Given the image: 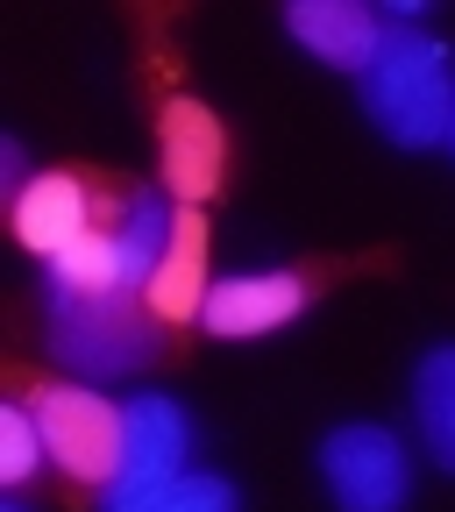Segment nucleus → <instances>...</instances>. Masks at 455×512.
<instances>
[{"label":"nucleus","instance_id":"f257e3e1","mask_svg":"<svg viewBox=\"0 0 455 512\" xmlns=\"http://www.w3.org/2000/svg\"><path fill=\"white\" fill-rule=\"evenodd\" d=\"M356 86H363V114L377 121L384 143H399V150L448 143V128H455V50L441 36L392 29Z\"/></svg>","mask_w":455,"mask_h":512},{"label":"nucleus","instance_id":"f03ea898","mask_svg":"<svg viewBox=\"0 0 455 512\" xmlns=\"http://www.w3.org/2000/svg\"><path fill=\"white\" fill-rule=\"evenodd\" d=\"M43 320H50V349L57 363H72L79 377H128L164 349V328L150 320L143 292H72V285H43Z\"/></svg>","mask_w":455,"mask_h":512},{"label":"nucleus","instance_id":"7ed1b4c3","mask_svg":"<svg viewBox=\"0 0 455 512\" xmlns=\"http://www.w3.org/2000/svg\"><path fill=\"white\" fill-rule=\"evenodd\" d=\"M8 384L29 399L50 463H57V477L72 491H93V484L107 491L121 477V406L114 399H100L79 377H36L22 363H8Z\"/></svg>","mask_w":455,"mask_h":512},{"label":"nucleus","instance_id":"20e7f679","mask_svg":"<svg viewBox=\"0 0 455 512\" xmlns=\"http://www.w3.org/2000/svg\"><path fill=\"white\" fill-rule=\"evenodd\" d=\"M384 256H363V264H285V271H235V278H214L207 292V313L200 328L221 335V342H249V335H278L285 320H299L320 285H335L349 271H370Z\"/></svg>","mask_w":455,"mask_h":512},{"label":"nucleus","instance_id":"39448f33","mask_svg":"<svg viewBox=\"0 0 455 512\" xmlns=\"http://www.w3.org/2000/svg\"><path fill=\"white\" fill-rule=\"evenodd\" d=\"M320 484H328L335 512H406L413 448L377 420H349L320 441Z\"/></svg>","mask_w":455,"mask_h":512},{"label":"nucleus","instance_id":"423d86ee","mask_svg":"<svg viewBox=\"0 0 455 512\" xmlns=\"http://www.w3.org/2000/svg\"><path fill=\"white\" fill-rule=\"evenodd\" d=\"M121 185L128 178H107V171H86V164H64V171H43L15 192V235L22 249H36L43 264H57L72 242H86L114 200H121Z\"/></svg>","mask_w":455,"mask_h":512},{"label":"nucleus","instance_id":"0eeeda50","mask_svg":"<svg viewBox=\"0 0 455 512\" xmlns=\"http://www.w3.org/2000/svg\"><path fill=\"white\" fill-rule=\"evenodd\" d=\"M157 157H164V192L178 207H207L228 185V128L207 100L164 93L157 100Z\"/></svg>","mask_w":455,"mask_h":512},{"label":"nucleus","instance_id":"6e6552de","mask_svg":"<svg viewBox=\"0 0 455 512\" xmlns=\"http://www.w3.org/2000/svg\"><path fill=\"white\" fill-rule=\"evenodd\" d=\"M207 292H214V278H207V214H200V207H178L171 249L157 256V271H150V285H143V306H150L157 328L178 342L192 320L207 313Z\"/></svg>","mask_w":455,"mask_h":512},{"label":"nucleus","instance_id":"1a4fd4ad","mask_svg":"<svg viewBox=\"0 0 455 512\" xmlns=\"http://www.w3.org/2000/svg\"><path fill=\"white\" fill-rule=\"evenodd\" d=\"M192 463V420L178 399H128L121 406V477L107 491H143V484H164Z\"/></svg>","mask_w":455,"mask_h":512},{"label":"nucleus","instance_id":"9d476101","mask_svg":"<svg viewBox=\"0 0 455 512\" xmlns=\"http://www.w3.org/2000/svg\"><path fill=\"white\" fill-rule=\"evenodd\" d=\"M285 36L299 50H313L320 64H335V72H370V57L384 50V15L377 8H356V0H292L285 8Z\"/></svg>","mask_w":455,"mask_h":512},{"label":"nucleus","instance_id":"9b49d317","mask_svg":"<svg viewBox=\"0 0 455 512\" xmlns=\"http://www.w3.org/2000/svg\"><path fill=\"white\" fill-rule=\"evenodd\" d=\"M413 434L427 463L455 477V342H434L413 363Z\"/></svg>","mask_w":455,"mask_h":512},{"label":"nucleus","instance_id":"f8f14e48","mask_svg":"<svg viewBox=\"0 0 455 512\" xmlns=\"http://www.w3.org/2000/svg\"><path fill=\"white\" fill-rule=\"evenodd\" d=\"M100 512H242V491L221 470H178L143 491H107Z\"/></svg>","mask_w":455,"mask_h":512},{"label":"nucleus","instance_id":"ddd939ff","mask_svg":"<svg viewBox=\"0 0 455 512\" xmlns=\"http://www.w3.org/2000/svg\"><path fill=\"white\" fill-rule=\"evenodd\" d=\"M50 463V448H43V427L29 413V399L8 384V399H0V477L8 484H29L36 470Z\"/></svg>","mask_w":455,"mask_h":512},{"label":"nucleus","instance_id":"4468645a","mask_svg":"<svg viewBox=\"0 0 455 512\" xmlns=\"http://www.w3.org/2000/svg\"><path fill=\"white\" fill-rule=\"evenodd\" d=\"M0 512H22V505H0Z\"/></svg>","mask_w":455,"mask_h":512},{"label":"nucleus","instance_id":"2eb2a0df","mask_svg":"<svg viewBox=\"0 0 455 512\" xmlns=\"http://www.w3.org/2000/svg\"><path fill=\"white\" fill-rule=\"evenodd\" d=\"M448 150H455V128H448Z\"/></svg>","mask_w":455,"mask_h":512}]
</instances>
